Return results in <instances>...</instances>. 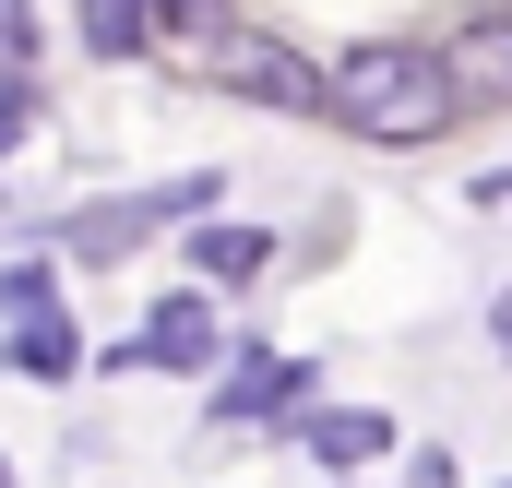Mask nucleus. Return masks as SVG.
I'll return each mask as SVG.
<instances>
[{"instance_id": "nucleus-1", "label": "nucleus", "mask_w": 512, "mask_h": 488, "mask_svg": "<svg viewBox=\"0 0 512 488\" xmlns=\"http://www.w3.org/2000/svg\"><path fill=\"white\" fill-rule=\"evenodd\" d=\"M334 120L370 131V143H441V131L465 120V84H453L441 48H417V36H370V48L334 60Z\"/></svg>"}, {"instance_id": "nucleus-2", "label": "nucleus", "mask_w": 512, "mask_h": 488, "mask_svg": "<svg viewBox=\"0 0 512 488\" xmlns=\"http://www.w3.org/2000/svg\"><path fill=\"white\" fill-rule=\"evenodd\" d=\"M203 203H215V167H191V179H155V191H120V203H84V215L60 227V250H72V262H120V250H143L155 227L203 215Z\"/></svg>"}, {"instance_id": "nucleus-3", "label": "nucleus", "mask_w": 512, "mask_h": 488, "mask_svg": "<svg viewBox=\"0 0 512 488\" xmlns=\"http://www.w3.org/2000/svg\"><path fill=\"white\" fill-rule=\"evenodd\" d=\"M215 72H227L239 96H262V108L334 120V72H310V60H298V48H274V36H227V48H215Z\"/></svg>"}, {"instance_id": "nucleus-4", "label": "nucleus", "mask_w": 512, "mask_h": 488, "mask_svg": "<svg viewBox=\"0 0 512 488\" xmlns=\"http://www.w3.org/2000/svg\"><path fill=\"white\" fill-rule=\"evenodd\" d=\"M215 346H227L215 298H191V286H179V298H155V322L131 334L120 358H131V369H215Z\"/></svg>"}, {"instance_id": "nucleus-5", "label": "nucleus", "mask_w": 512, "mask_h": 488, "mask_svg": "<svg viewBox=\"0 0 512 488\" xmlns=\"http://www.w3.org/2000/svg\"><path fill=\"white\" fill-rule=\"evenodd\" d=\"M298 393H310V369H298V358H239V369H227V393H215V417H286Z\"/></svg>"}, {"instance_id": "nucleus-6", "label": "nucleus", "mask_w": 512, "mask_h": 488, "mask_svg": "<svg viewBox=\"0 0 512 488\" xmlns=\"http://www.w3.org/2000/svg\"><path fill=\"white\" fill-rule=\"evenodd\" d=\"M72 24H84V60H143L155 0H72Z\"/></svg>"}, {"instance_id": "nucleus-7", "label": "nucleus", "mask_w": 512, "mask_h": 488, "mask_svg": "<svg viewBox=\"0 0 512 488\" xmlns=\"http://www.w3.org/2000/svg\"><path fill=\"white\" fill-rule=\"evenodd\" d=\"M310 453L322 465H370V453H393V417L382 405H334V417H310Z\"/></svg>"}, {"instance_id": "nucleus-8", "label": "nucleus", "mask_w": 512, "mask_h": 488, "mask_svg": "<svg viewBox=\"0 0 512 488\" xmlns=\"http://www.w3.org/2000/svg\"><path fill=\"white\" fill-rule=\"evenodd\" d=\"M191 262H203L215 286H239L251 262H274V239H262V227H203V239H191Z\"/></svg>"}, {"instance_id": "nucleus-9", "label": "nucleus", "mask_w": 512, "mask_h": 488, "mask_svg": "<svg viewBox=\"0 0 512 488\" xmlns=\"http://www.w3.org/2000/svg\"><path fill=\"white\" fill-rule=\"evenodd\" d=\"M0 310H12L24 334H36V322H60V298H48V274H36V262H12V274H0Z\"/></svg>"}, {"instance_id": "nucleus-10", "label": "nucleus", "mask_w": 512, "mask_h": 488, "mask_svg": "<svg viewBox=\"0 0 512 488\" xmlns=\"http://www.w3.org/2000/svg\"><path fill=\"white\" fill-rule=\"evenodd\" d=\"M24 60H36V12L0 0V84H24Z\"/></svg>"}, {"instance_id": "nucleus-11", "label": "nucleus", "mask_w": 512, "mask_h": 488, "mask_svg": "<svg viewBox=\"0 0 512 488\" xmlns=\"http://www.w3.org/2000/svg\"><path fill=\"white\" fill-rule=\"evenodd\" d=\"M155 24L167 36H215V0H155Z\"/></svg>"}, {"instance_id": "nucleus-12", "label": "nucleus", "mask_w": 512, "mask_h": 488, "mask_svg": "<svg viewBox=\"0 0 512 488\" xmlns=\"http://www.w3.org/2000/svg\"><path fill=\"white\" fill-rule=\"evenodd\" d=\"M405 488H453V465H441V453H417V477H405Z\"/></svg>"}, {"instance_id": "nucleus-13", "label": "nucleus", "mask_w": 512, "mask_h": 488, "mask_svg": "<svg viewBox=\"0 0 512 488\" xmlns=\"http://www.w3.org/2000/svg\"><path fill=\"white\" fill-rule=\"evenodd\" d=\"M501 346H512V298H501Z\"/></svg>"}, {"instance_id": "nucleus-14", "label": "nucleus", "mask_w": 512, "mask_h": 488, "mask_svg": "<svg viewBox=\"0 0 512 488\" xmlns=\"http://www.w3.org/2000/svg\"><path fill=\"white\" fill-rule=\"evenodd\" d=\"M501 72H512V24H501Z\"/></svg>"}, {"instance_id": "nucleus-15", "label": "nucleus", "mask_w": 512, "mask_h": 488, "mask_svg": "<svg viewBox=\"0 0 512 488\" xmlns=\"http://www.w3.org/2000/svg\"><path fill=\"white\" fill-rule=\"evenodd\" d=\"M0 488H12V465H0Z\"/></svg>"}]
</instances>
